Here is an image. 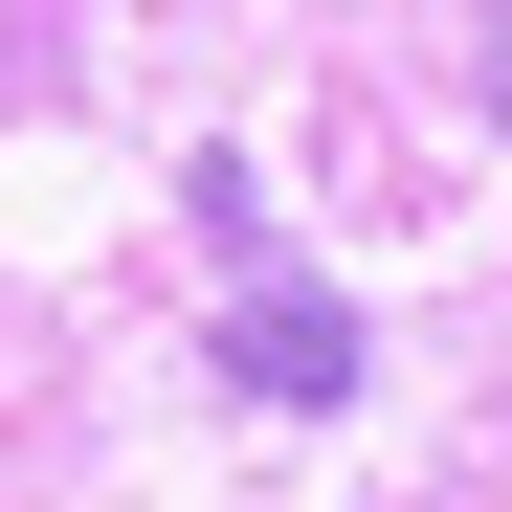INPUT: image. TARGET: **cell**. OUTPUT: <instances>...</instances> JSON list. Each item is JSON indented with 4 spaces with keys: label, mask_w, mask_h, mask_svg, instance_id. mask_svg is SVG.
Returning <instances> with one entry per match:
<instances>
[{
    "label": "cell",
    "mask_w": 512,
    "mask_h": 512,
    "mask_svg": "<svg viewBox=\"0 0 512 512\" xmlns=\"http://www.w3.org/2000/svg\"><path fill=\"white\" fill-rule=\"evenodd\" d=\"M201 245L245 268V312H223V401H357V312H334L312 268H268V223H245L223 156H201Z\"/></svg>",
    "instance_id": "6da1fadb"
}]
</instances>
